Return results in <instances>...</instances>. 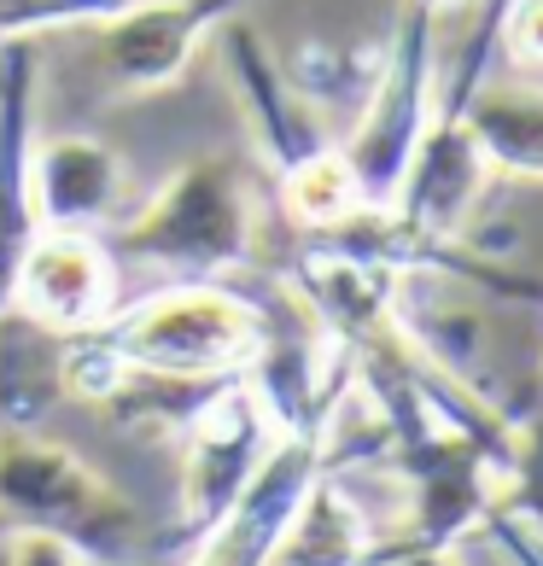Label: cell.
Masks as SVG:
<instances>
[{
    "mask_svg": "<svg viewBox=\"0 0 543 566\" xmlns=\"http://www.w3.org/2000/svg\"><path fill=\"white\" fill-rule=\"evenodd\" d=\"M427 7H432L438 18H450V12H462V7H473V0H427Z\"/></svg>",
    "mask_w": 543,
    "mask_h": 566,
    "instance_id": "44dd1931",
    "label": "cell"
},
{
    "mask_svg": "<svg viewBox=\"0 0 543 566\" xmlns=\"http://www.w3.org/2000/svg\"><path fill=\"white\" fill-rule=\"evenodd\" d=\"M252 0H135L100 24V65L117 94H158L194 65V53Z\"/></svg>",
    "mask_w": 543,
    "mask_h": 566,
    "instance_id": "52a82bcc",
    "label": "cell"
},
{
    "mask_svg": "<svg viewBox=\"0 0 543 566\" xmlns=\"http://www.w3.org/2000/svg\"><path fill=\"white\" fill-rule=\"evenodd\" d=\"M129 374L153 380H234L263 345V304L222 281H170L94 327Z\"/></svg>",
    "mask_w": 543,
    "mask_h": 566,
    "instance_id": "7a4b0ae2",
    "label": "cell"
},
{
    "mask_svg": "<svg viewBox=\"0 0 543 566\" xmlns=\"http://www.w3.org/2000/svg\"><path fill=\"white\" fill-rule=\"evenodd\" d=\"M316 473H322L316 427L281 432L275 450H269V461L252 473V485L234 496V509H228L194 549H181L176 566H269L292 509H299V496L310 491Z\"/></svg>",
    "mask_w": 543,
    "mask_h": 566,
    "instance_id": "ba28073f",
    "label": "cell"
},
{
    "mask_svg": "<svg viewBox=\"0 0 543 566\" xmlns=\"http://www.w3.org/2000/svg\"><path fill=\"white\" fill-rule=\"evenodd\" d=\"M117 310V258L100 234H76V228H41L30 240L24 263L12 281V310L35 333L71 339V333H94L112 322Z\"/></svg>",
    "mask_w": 543,
    "mask_h": 566,
    "instance_id": "8992f818",
    "label": "cell"
},
{
    "mask_svg": "<svg viewBox=\"0 0 543 566\" xmlns=\"http://www.w3.org/2000/svg\"><path fill=\"white\" fill-rule=\"evenodd\" d=\"M368 555H374V532L363 509L351 502L345 479L316 473L310 491L299 496V509H292L269 566H368Z\"/></svg>",
    "mask_w": 543,
    "mask_h": 566,
    "instance_id": "7c38bea8",
    "label": "cell"
},
{
    "mask_svg": "<svg viewBox=\"0 0 543 566\" xmlns=\"http://www.w3.org/2000/svg\"><path fill=\"white\" fill-rule=\"evenodd\" d=\"M497 48H509L514 65H543V0H509Z\"/></svg>",
    "mask_w": 543,
    "mask_h": 566,
    "instance_id": "e0dca14e",
    "label": "cell"
},
{
    "mask_svg": "<svg viewBox=\"0 0 543 566\" xmlns=\"http://www.w3.org/2000/svg\"><path fill=\"white\" fill-rule=\"evenodd\" d=\"M35 112H41V53L35 41H0V322L12 310V281L30 240L41 234L35 217Z\"/></svg>",
    "mask_w": 543,
    "mask_h": 566,
    "instance_id": "9c48e42d",
    "label": "cell"
},
{
    "mask_svg": "<svg viewBox=\"0 0 543 566\" xmlns=\"http://www.w3.org/2000/svg\"><path fill=\"white\" fill-rule=\"evenodd\" d=\"M479 537H485L509 566H543V532L526 526V520H514V514H503V509H491V514H485Z\"/></svg>",
    "mask_w": 543,
    "mask_h": 566,
    "instance_id": "ac0fdd59",
    "label": "cell"
},
{
    "mask_svg": "<svg viewBox=\"0 0 543 566\" xmlns=\"http://www.w3.org/2000/svg\"><path fill=\"white\" fill-rule=\"evenodd\" d=\"M497 509L543 532V397L532 409H514V421H509V455H503Z\"/></svg>",
    "mask_w": 543,
    "mask_h": 566,
    "instance_id": "9a60e30c",
    "label": "cell"
},
{
    "mask_svg": "<svg viewBox=\"0 0 543 566\" xmlns=\"http://www.w3.org/2000/svg\"><path fill=\"white\" fill-rule=\"evenodd\" d=\"M135 0H0V41H35L48 30H100L106 18L129 12Z\"/></svg>",
    "mask_w": 543,
    "mask_h": 566,
    "instance_id": "2e32d148",
    "label": "cell"
},
{
    "mask_svg": "<svg viewBox=\"0 0 543 566\" xmlns=\"http://www.w3.org/2000/svg\"><path fill=\"white\" fill-rule=\"evenodd\" d=\"M0 520L76 549L82 560L123 566L146 555V520L106 473H94L71 444L35 432L0 438Z\"/></svg>",
    "mask_w": 543,
    "mask_h": 566,
    "instance_id": "3957f363",
    "label": "cell"
},
{
    "mask_svg": "<svg viewBox=\"0 0 543 566\" xmlns=\"http://www.w3.org/2000/svg\"><path fill=\"white\" fill-rule=\"evenodd\" d=\"M211 41L222 48L228 88H234L240 117H246V135L258 140V153H263L269 170L286 176L299 158L322 153L327 135L316 129V112H310V99L299 88H292V76L281 71V59L263 48V35L252 24H240V18H228Z\"/></svg>",
    "mask_w": 543,
    "mask_h": 566,
    "instance_id": "30bf717a",
    "label": "cell"
},
{
    "mask_svg": "<svg viewBox=\"0 0 543 566\" xmlns=\"http://www.w3.org/2000/svg\"><path fill=\"white\" fill-rule=\"evenodd\" d=\"M438 18L427 0H404L398 24H391L386 53L374 59V76L363 88L357 129L345 135V164L357 176L368 205H391L404 187L409 153L432 117V88H438Z\"/></svg>",
    "mask_w": 543,
    "mask_h": 566,
    "instance_id": "277c9868",
    "label": "cell"
},
{
    "mask_svg": "<svg viewBox=\"0 0 543 566\" xmlns=\"http://www.w3.org/2000/svg\"><path fill=\"white\" fill-rule=\"evenodd\" d=\"M0 566H100V560H82L76 549H65V543H53L41 532H18L7 543V555H0ZM123 566H140V560H123Z\"/></svg>",
    "mask_w": 543,
    "mask_h": 566,
    "instance_id": "d6986e66",
    "label": "cell"
},
{
    "mask_svg": "<svg viewBox=\"0 0 543 566\" xmlns=\"http://www.w3.org/2000/svg\"><path fill=\"white\" fill-rule=\"evenodd\" d=\"M275 415L263 409L258 386L234 374L217 380L211 397L194 409V421L181 427V509H176V543H194L234 509V496L252 485V473L275 450Z\"/></svg>",
    "mask_w": 543,
    "mask_h": 566,
    "instance_id": "5b68a950",
    "label": "cell"
},
{
    "mask_svg": "<svg viewBox=\"0 0 543 566\" xmlns=\"http://www.w3.org/2000/svg\"><path fill=\"white\" fill-rule=\"evenodd\" d=\"M468 135L491 176L543 181V88H479L468 106Z\"/></svg>",
    "mask_w": 543,
    "mask_h": 566,
    "instance_id": "4fadbf2b",
    "label": "cell"
},
{
    "mask_svg": "<svg viewBox=\"0 0 543 566\" xmlns=\"http://www.w3.org/2000/svg\"><path fill=\"white\" fill-rule=\"evenodd\" d=\"M368 566H468V560L456 555V549H415V543L386 537V543H374Z\"/></svg>",
    "mask_w": 543,
    "mask_h": 566,
    "instance_id": "ffe728a7",
    "label": "cell"
},
{
    "mask_svg": "<svg viewBox=\"0 0 543 566\" xmlns=\"http://www.w3.org/2000/svg\"><path fill=\"white\" fill-rule=\"evenodd\" d=\"M281 187H286V211H292V222H299L304 234L340 228L345 217H357L368 205L357 176H351V164H345V153L333 140L322 146V153H310V158L292 164V170L281 176Z\"/></svg>",
    "mask_w": 543,
    "mask_h": 566,
    "instance_id": "5bb4252c",
    "label": "cell"
},
{
    "mask_svg": "<svg viewBox=\"0 0 543 566\" xmlns=\"http://www.w3.org/2000/svg\"><path fill=\"white\" fill-rule=\"evenodd\" d=\"M100 240L117 258V269L135 263L158 269L164 281H222L258 258V205L240 164L194 158L129 222H117Z\"/></svg>",
    "mask_w": 543,
    "mask_h": 566,
    "instance_id": "6da1fadb",
    "label": "cell"
},
{
    "mask_svg": "<svg viewBox=\"0 0 543 566\" xmlns=\"http://www.w3.org/2000/svg\"><path fill=\"white\" fill-rule=\"evenodd\" d=\"M30 187H35L41 228L106 234L123 199V158L94 135H53V140H35Z\"/></svg>",
    "mask_w": 543,
    "mask_h": 566,
    "instance_id": "8fae6325",
    "label": "cell"
}]
</instances>
